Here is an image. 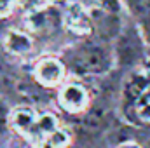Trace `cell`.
Masks as SVG:
<instances>
[{
  "label": "cell",
  "mask_w": 150,
  "mask_h": 148,
  "mask_svg": "<svg viewBox=\"0 0 150 148\" xmlns=\"http://www.w3.org/2000/svg\"><path fill=\"white\" fill-rule=\"evenodd\" d=\"M37 148H58V147H56V145H54V143H52L51 140L44 138V140H42V141H40V143L37 145Z\"/></svg>",
  "instance_id": "10"
},
{
  "label": "cell",
  "mask_w": 150,
  "mask_h": 148,
  "mask_svg": "<svg viewBox=\"0 0 150 148\" xmlns=\"http://www.w3.org/2000/svg\"><path fill=\"white\" fill-rule=\"evenodd\" d=\"M47 140H51L58 148H67L70 145V132L67 129H63V127H58L52 134L47 136Z\"/></svg>",
  "instance_id": "8"
},
{
  "label": "cell",
  "mask_w": 150,
  "mask_h": 148,
  "mask_svg": "<svg viewBox=\"0 0 150 148\" xmlns=\"http://www.w3.org/2000/svg\"><path fill=\"white\" fill-rule=\"evenodd\" d=\"M47 2H49L51 5H59V4H65L67 0H47Z\"/></svg>",
  "instance_id": "12"
},
{
  "label": "cell",
  "mask_w": 150,
  "mask_h": 148,
  "mask_svg": "<svg viewBox=\"0 0 150 148\" xmlns=\"http://www.w3.org/2000/svg\"><path fill=\"white\" fill-rule=\"evenodd\" d=\"M37 120L38 113L32 106H18L11 111V127L16 134L26 138L28 141H32L35 145V138H37Z\"/></svg>",
  "instance_id": "3"
},
{
  "label": "cell",
  "mask_w": 150,
  "mask_h": 148,
  "mask_svg": "<svg viewBox=\"0 0 150 148\" xmlns=\"http://www.w3.org/2000/svg\"><path fill=\"white\" fill-rule=\"evenodd\" d=\"M18 0H0V18H5L12 12V9L16 7Z\"/></svg>",
  "instance_id": "9"
},
{
  "label": "cell",
  "mask_w": 150,
  "mask_h": 148,
  "mask_svg": "<svg viewBox=\"0 0 150 148\" xmlns=\"http://www.w3.org/2000/svg\"><path fill=\"white\" fill-rule=\"evenodd\" d=\"M61 21L65 25V28L68 32H72L75 35H89L93 30V23L89 18V12L86 11V7L80 2H70L67 4Z\"/></svg>",
  "instance_id": "4"
},
{
  "label": "cell",
  "mask_w": 150,
  "mask_h": 148,
  "mask_svg": "<svg viewBox=\"0 0 150 148\" xmlns=\"http://www.w3.org/2000/svg\"><path fill=\"white\" fill-rule=\"evenodd\" d=\"M136 115L142 122H150V89H145L136 101Z\"/></svg>",
  "instance_id": "7"
},
{
  "label": "cell",
  "mask_w": 150,
  "mask_h": 148,
  "mask_svg": "<svg viewBox=\"0 0 150 148\" xmlns=\"http://www.w3.org/2000/svg\"><path fill=\"white\" fill-rule=\"evenodd\" d=\"M119 148H140V145H136L134 141H127V143H122Z\"/></svg>",
  "instance_id": "11"
},
{
  "label": "cell",
  "mask_w": 150,
  "mask_h": 148,
  "mask_svg": "<svg viewBox=\"0 0 150 148\" xmlns=\"http://www.w3.org/2000/svg\"><path fill=\"white\" fill-rule=\"evenodd\" d=\"M58 127H59V122H58L56 115H52V113H42V115H38L35 145H38V143H40L44 138H47L49 134H52Z\"/></svg>",
  "instance_id": "6"
},
{
  "label": "cell",
  "mask_w": 150,
  "mask_h": 148,
  "mask_svg": "<svg viewBox=\"0 0 150 148\" xmlns=\"http://www.w3.org/2000/svg\"><path fill=\"white\" fill-rule=\"evenodd\" d=\"M33 77L44 87L63 85L65 84V77H67V68L58 58H44L35 65Z\"/></svg>",
  "instance_id": "2"
},
{
  "label": "cell",
  "mask_w": 150,
  "mask_h": 148,
  "mask_svg": "<svg viewBox=\"0 0 150 148\" xmlns=\"http://www.w3.org/2000/svg\"><path fill=\"white\" fill-rule=\"evenodd\" d=\"M4 47L12 56H26L33 49V40L28 33L19 30H9L4 37Z\"/></svg>",
  "instance_id": "5"
},
{
  "label": "cell",
  "mask_w": 150,
  "mask_h": 148,
  "mask_svg": "<svg viewBox=\"0 0 150 148\" xmlns=\"http://www.w3.org/2000/svg\"><path fill=\"white\" fill-rule=\"evenodd\" d=\"M61 108L68 113H80L89 105V92L80 82H65L58 92Z\"/></svg>",
  "instance_id": "1"
}]
</instances>
